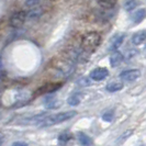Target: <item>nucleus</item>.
Instances as JSON below:
<instances>
[{
	"label": "nucleus",
	"mask_w": 146,
	"mask_h": 146,
	"mask_svg": "<svg viewBox=\"0 0 146 146\" xmlns=\"http://www.w3.org/2000/svg\"><path fill=\"white\" fill-rule=\"evenodd\" d=\"M76 114H77L76 111H65V112H58L55 114H51V115H47L40 123H37V126L42 129V127H48L52 125L59 124V123H63L65 121L73 119Z\"/></svg>",
	"instance_id": "obj_1"
},
{
	"label": "nucleus",
	"mask_w": 146,
	"mask_h": 146,
	"mask_svg": "<svg viewBox=\"0 0 146 146\" xmlns=\"http://www.w3.org/2000/svg\"><path fill=\"white\" fill-rule=\"evenodd\" d=\"M101 35L98 32H88L81 40V48L85 52L92 53L100 45Z\"/></svg>",
	"instance_id": "obj_2"
},
{
	"label": "nucleus",
	"mask_w": 146,
	"mask_h": 146,
	"mask_svg": "<svg viewBox=\"0 0 146 146\" xmlns=\"http://www.w3.org/2000/svg\"><path fill=\"white\" fill-rule=\"evenodd\" d=\"M27 18H28V13L25 11H23V10L17 11L10 18V25L15 29H19L24 24Z\"/></svg>",
	"instance_id": "obj_3"
},
{
	"label": "nucleus",
	"mask_w": 146,
	"mask_h": 146,
	"mask_svg": "<svg viewBox=\"0 0 146 146\" xmlns=\"http://www.w3.org/2000/svg\"><path fill=\"white\" fill-rule=\"evenodd\" d=\"M62 87V84H45L42 87H40L36 91L34 92L35 96H41L44 94H52L56 90H58Z\"/></svg>",
	"instance_id": "obj_4"
},
{
	"label": "nucleus",
	"mask_w": 146,
	"mask_h": 146,
	"mask_svg": "<svg viewBox=\"0 0 146 146\" xmlns=\"http://www.w3.org/2000/svg\"><path fill=\"white\" fill-rule=\"evenodd\" d=\"M108 76H109L108 69L102 68V67L96 68V69H94V70L90 73V78H91L92 80H96V81L103 80V79H106Z\"/></svg>",
	"instance_id": "obj_5"
},
{
	"label": "nucleus",
	"mask_w": 146,
	"mask_h": 146,
	"mask_svg": "<svg viewBox=\"0 0 146 146\" xmlns=\"http://www.w3.org/2000/svg\"><path fill=\"white\" fill-rule=\"evenodd\" d=\"M141 76V72L139 69H129V70H124L120 75V78L124 81H134L136 80Z\"/></svg>",
	"instance_id": "obj_6"
},
{
	"label": "nucleus",
	"mask_w": 146,
	"mask_h": 146,
	"mask_svg": "<svg viewBox=\"0 0 146 146\" xmlns=\"http://www.w3.org/2000/svg\"><path fill=\"white\" fill-rule=\"evenodd\" d=\"M122 60H123V54L120 52H114L110 57V65L112 67H117L122 63Z\"/></svg>",
	"instance_id": "obj_7"
},
{
	"label": "nucleus",
	"mask_w": 146,
	"mask_h": 146,
	"mask_svg": "<svg viewBox=\"0 0 146 146\" xmlns=\"http://www.w3.org/2000/svg\"><path fill=\"white\" fill-rule=\"evenodd\" d=\"M43 8L42 7H34V8H31L30 11L28 12V18L31 19V20H34V19H37L40 18L41 15H43Z\"/></svg>",
	"instance_id": "obj_8"
},
{
	"label": "nucleus",
	"mask_w": 146,
	"mask_h": 146,
	"mask_svg": "<svg viewBox=\"0 0 146 146\" xmlns=\"http://www.w3.org/2000/svg\"><path fill=\"white\" fill-rule=\"evenodd\" d=\"M146 40V31H139L137 33H135L132 36V42L135 45H139V44L144 43Z\"/></svg>",
	"instance_id": "obj_9"
},
{
	"label": "nucleus",
	"mask_w": 146,
	"mask_h": 146,
	"mask_svg": "<svg viewBox=\"0 0 146 146\" xmlns=\"http://www.w3.org/2000/svg\"><path fill=\"white\" fill-rule=\"evenodd\" d=\"M146 17V10L145 9H139L137 11H135L132 15V21L134 23H139L141 21L144 20V18Z\"/></svg>",
	"instance_id": "obj_10"
},
{
	"label": "nucleus",
	"mask_w": 146,
	"mask_h": 146,
	"mask_svg": "<svg viewBox=\"0 0 146 146\" xmlns=\"http://www.w3.org/2000/svg\"><path fill=\"white\" fill-rule=\"evenodd\" d=\"M125 38V35L124 34H121V35H119V36L112 42V44H111V46H110L109 51L110 52H114L117 51V50H119V47L122 45V43H123V41H124Z\"/></svg>",
	"instance_id": "obj_11"
},
{
	"label": "nucleus",
	"mask_w": 146,
	"mask_h": 146,
	"mask_svg": "<svg viewBox=\"0 0 146 146\" xmlns=\"http://www.w3.org/2000/svg\"><path fill=\"white\" fill-rule=\"evenodd\" d=\"M123 88V84L122 82H117V81H113V82H110L109 85L107 86V90L110 92H117L122 90Z\"/></svg>",
	"instance_id": "obj_12"
},
{
	"label": "nucleus",
	"mask_w": 146,
	"mask_h": 146,
	"mask_svg": "<svg viewBox=\"0 0 146 146\" xmlns=\"http://www.w3.org/2000/svg\"><path fill=\"white\" fill-rule=\"evenodd\" d=\"M117 0H98V3L104 9H110L115 6Z\"/></svg>",
	"instance_id": "obj_13"
},
{
	"label": "nucleus",
	"mask_w": 146,
	"mask_h": 146,
	"mask_svg": "<svg viewBox=\"0 0 146 146\" xmlns=\"http://www.w3.org/2000/svg\"><path fill=\"white\" fill-rule=\"evenodd\" d=\"M78 139H79V143H80L82 146H89L91 145V139H90V137H88L86 134H84V133H79L78 134Z\"/></svg>",
	"instance_id": "obj_14"
},
{
	"label": "nucleus",
	"mask_w": 146,
	"mask_h": 146,
	"mask_svg": "<svg viewBox=\"0 0 146 146\" xmlns=\"http://www.w3.org/2000/svg\"><path fill=\"white\" fill-rule=\"evenodd\" d=\"M137 5H139V1L137 0H127L124 5V9L126 11H132L133 9L136 8Z\"/></svg>",
	"instance_id": "obj_15"
},
{
	"label": "nucleus",
	"mask_w": 146,
	"mask_h": 146,
	"mask_svg": "<svg viewBox=\"0 0 146 146\" xmlns=\"http://www.w3.org/2000/svg\"><path fill=\"white\" fill-rule=\"evenodd\" d=\"M80 97L77 95H73L70 96L69 98H68V100H67V102H68V104L69 106H78L79 103H80Z\"/></svg>",
	"instance_id": "obj_16"
},
{
	"label": "nucleus",
	"mask_w": 146,
	"mask_h": 146,
	"mask_svg": "<svg viewBox=\"0 0 146 146\" xmlns=\"http://www.w3.org/2000/svg\"><path fill=\"white\" fill-rule=\"evenodd\" d=\"M113 115H114V112H113L112 110H109V111H107L102 115V119L104 121H107V122H110V121H112Z\"/></svg>",
	"instance_id": "obj_17"
},
{
	"label": "nucleus",
	"mask_w": 146,
	"mask_h": 146,
	"mask_svg": "<svg viewBox=\"0 0 146 146\" xmlns=\"http://www.w3.org/2000/svg\"><path fill=\"white\" fill-rule=\"evenodd\" d=\"M41 0H25V6L29 8H34L37 7Z\"/></svg>",
	"instance_id": "obj_18"
},
{
	"label": "nucleus",
	"mask_w": 146,
	"mask_h": 146,
	"mask_svg": "<svg viewBox=\"0 0 146 146\" xmlns=\"http://www.w3.org/2000/svg\"><path fill=\"white\" fill-rule=\"evenodd\" d=\"M68 139H70V134L65 133V134H62V135L59 136V141H60V142H67Z\"/></svg>",
	"instance_id": "obj_19"
},
{
	"label": "nucleus",
	"mask_w": 146,
	"mask_h": 146,
	"mask_svg": "<svg viewBox=\"0 0 146 146\" xmlns=\"http://www.w3.org/2000/svg\"><path fill=\"white\" fill-rule=\"evenodd\" d=\"M12 146H29L27 143H24V142H15Z\"/></svg>",
	"instance_id": "obj_20"
},
{
	"label": "nucleus",
	"mask_w": 146,
	"mask_h": 146,
	"mask_svg": "<svg viewBox=\"0 0 146 146\" xmlns=\"http://www.w3.org/2000/svg\"><path fill=\"white\" fill-rule=\"evenodd\" d=\"M79 82H80V84H82V82L86 84V86H89V85H90V81H88L87 79H82V80H80Z\"/></svg>",
	"instance_id": "obj_21"
},
{
	"label": "nucleus",
	"mask_w": 146,
	"mask_h": 146,
	"mask_svg": "<svg viewBox=\"0 0 146 146\" xmlns=\"http://www.w3.org/2000/svg\"><path fill=\"white\" fill-rule=\"evenodd\" d=\"M1 144H2V136L0 135V146H1Z\"/></svg>",
	"instance_id": "obj_22"
},
{
	"label": "nucleus",
	"mask_w": 146,
	"mask_h": 146,
	"mask_svg": "<svg viewBox=\"0 0 146 146\" xmlns=\"http://www.w3.org/2000/svg\"><path fill=\"white\" fill-rule=\"evenodd\" d=\"M145 48H146V45H145Z\"/></svg>",
	"instance_id": "obj_23"
}]
</instances>
